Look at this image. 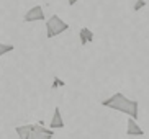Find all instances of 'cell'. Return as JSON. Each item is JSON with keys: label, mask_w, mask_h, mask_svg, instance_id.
Here are the masks:
<instances>
[{"label": "cell", "mask_w": 149, "mask_h": 139, "mask_svg": "<svg viewBox=\"0 0 149 139\" xmlns=\"http://www.w3.org/2000/svg\"><path fill=\"white\" fill-rule=\"evenodd\" d=\"M77 2H79V0H67V3H69L70 7H72V5H75Z\"/></svg>", "instance_id": "cell-13"}, {"label": "cell", "mask_w": 149, "mask_h": 139, "mask_svg": "<svg viewBox=\"0 0 149 139\" xmlns=\"http://www.w3.org/2000/svg\"><path fill=\"white\" fill-rule=\"evenodd\" d=\"M64 85H66V82H64L62 79L54 77V79H53V85H51V88H59V87H64Z\"/></svg>", "instance_id": "cell-11"}, {"label": "cell", "mask_w": 149, "mask_h": 139, "mask_svg": "<svg viewBox=\"0 0 149 139\" xmlns=\"http://www.w3.org/2000/svg\"><path fill=\"white\" fill-rule=\"evenodd\" d=\"M33 131H38V133H43V134L54 136V129H49V128H44V126H41V124H33Z\"/></svg>", "instance_id": "cell-8"}, {"label": "cell", "mask_w": 149, "mask_h": 139, "mask_svg": "<svg viewBox=\"0 0 149 139\" xmlns=\"http://www.w3.org/2000/svg\"><path fill=\"white\" fill-rule=\"evenodd\" d=\"M79 38H80V44H82L84 48H85L87 44L93 43V39H95V35H93V31L90 30V28L84 26V28H80V31H79Z\"/></svg>", "instance_id": "cell-4"}, {"label": "cell", "mask_w": 149, "mask_h": 139, "mask_svg": "<svg viewBox=\"0 0 149 139\" xmlns=\"http://www.w3.org/2000/svg\"><path fill=\"white\" fill-rule=\"evenodd\" d=\"M57 128H64V120H62V115H61L59 106L54 108L53 118H51V123H49V129H57Z\"/></svg>", "instance_id": "cell-5"}, {"label": "cell", "mask_w": 149, "mask_h": 139, "mask_svg": "<svg viewBox=\"0 0 149 139\" xmlns=\"http://www.w3.org/2000/svg\"><path fill=\"white\" fill-rule=\"evenodd\" d=\"M102 105L107 106V108L116 110V111H120V113L128 115L130 118H133V120L138 121V116H139V115H138V110H139L138 100H131V98H128V97L123 95L121 92L113 93L110 98H107V100L102 101Z\"/></svg>", "instance_id": "cell-1"}, {"label": "cell", "mask_w": 149, "mask_h": 139, "mask_svg": "<svg viewBox=\"0 0 149 139\" xmlns=\"http://www.w3.org/2000/svg\"><path fill=\"white\" fill-rule=\"evenodd\" d=\"M143 7H146V0H138V2L134 3V8L133 10H134V12H139Z\"/></svg>", "instance_id": "cell-12"}, {"label": "cell", "mask_w": 149, "mask_h": 139, "mask_svg": "<svg viewBox=\"0 0 149 139\" xmlns=\"http://www.w3.org/2000/svg\"><path fill=\"white\" fill-rule=\"evenodd\" d=\"M30 139H53V136L43 134V133H38V131H33L31 136H30Z\"/></svg>", "instance_id": "cell-10"}, {"label": "cell", "mask_w": 149, "mask_h": 139, "mask_svg": "<svg viewBox=\"0 0 149 139\" xmlns=\"http://www.w3.org/2000/svg\"><path fill=\"white\" fill-rule=\"evenodd\" d=\"M17 134L20 139H30L31 133H33V124H23V126H17L15 128Z\"/></svg>", "instance_id": "cell-7"}, {"label": "cell", "mask_w": 149, "mask_h": 139, "mask_svg": "<svg viewBox=\"0 0 149 139\" xmlns=\"http://www.w3.org/2000/svg\"><path fill=\"white\" fill-rule=\"evenodd\" d=\"M126 134H128V136H143V134H144V129H143V128L138 124V121H136V120L130 118V120H128Z\"/></svg>", "instance_id": "cell-6"}, {"label": "cell", "mask_w": 149, "mask_h": 139, "mask_svg": "<svg viewBox=\"0 0 149 139\" xmlns=\"http://www.w3.org/2000/svg\"><path fill=\"white\" fill-rule=\"evenodd\" d=\"M23 20H25L26 23H31V22H46L43 7H41V5H35L33 8H30L26 13H25Z\"/></svg>", "instance_id": "cell-3"}, {"label": "cell", "mask_w": 149, "mask_h": 139, "mask_svg": "<svg viewBox=\"0 0 149 139\" xmlns=\"http://www.w3.org/2000/svg\"><path fill=\"white\" fill-rule=\"evenodd\" d=\"M44 25H46V36H48L49 39L57 36V35H62L64 31L69 30V25H67L61 17H57V15L49 17Z\"/></svg>", "instance_id": "cell-2"}, {"label": "cell", "mask_w": 149, "mask_h": 139, "mask_svg": "<svg viewBox=\"0 0 149 139\" xmlns=\"http://www.w3.org/2000/svg\"><path fill=\"white\" fill-rule=\"evenodd\" d=\"M15 49L13 44H5V43H0V57L5 56V54H8V52H12Z\"/></svg>", "instance_id": "cell-9"}]
</instances>
